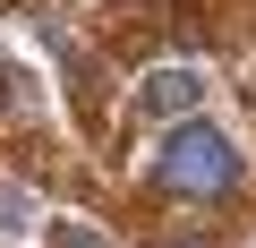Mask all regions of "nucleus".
Masks as SVG:
<instances>
[{
    "label": "nucleus",
    "mask_w": 256,
    "mask_h": 248,
    "mask_svg": "<svg viewBox=\"0 0 256 248\" xmlns=\"http://www.w3.org/2000/svg\"><path fill=\"white\" fill-rule=\"evenodd\" d=\"M154 188H171V197H222V188H239V146L222 129H205V120H180L162 137V154H154Z\"/></svg>",
    "instance_id": "1"
},
{
    "label": "nucleus",
    "mask_w": 256,
    "mask_h": 248,
    "mask_svg": "<svg viewBox=\"0 0 256 248\" xmlns=\"http://www.w3.org/2000/svg\"><path fill=\"white\" fill-rule=\"evenodd\" d=\"M196 94H205L196 69H154L146 77V111H162V120H196Z\"/></svg>",
    "instance_id": "2"
}]
</instances>
